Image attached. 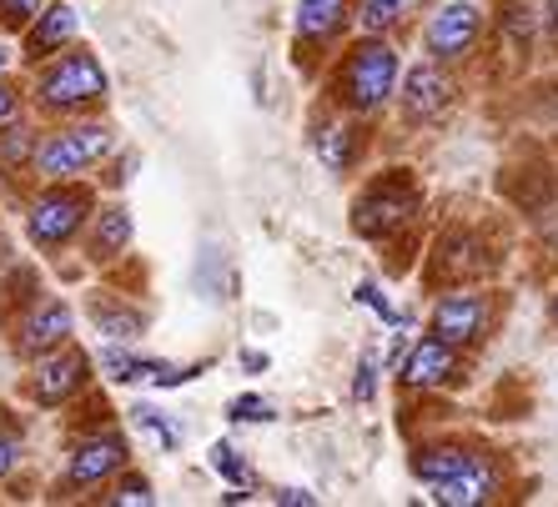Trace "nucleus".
Wrapping results in <instances>:
<instances>
[{
	"label": "nucleus",
	"mask_w": 558,
	"mask_h": 507,
	"mask_svg": "<svg viewBox=\"0 0 558 507\" xmlns=\"http://www.w3.org/2000/svg\"><path fill=\"white\" fill-rule=\"evenodd\" d=\"M332 96L357 116H367V111H377V106H388L398 96V51L388 46V36H367L342 55L338 76H332Z\"/></svg>",
	"instance_id": "obj_1"
},
{
	"label": "nucleus",
	"mask_w": 558,
	"mask_h": 507,
	"mask_svg": "<svg viewBox=\"0 0 558 507\" xmlns=\"http://www.w3.org/2000/svg\"><path fill=\"white\" fill-rule=\"evenodd\" d=\"M106 96V71L86 46H65L46 61L36 76V106L40 111H81Z\"/></svg>",
	"instance_id": "obj_2"
},
{
	"label": "nucleus",
	"mask_w": 558,
	"mask_h": 507,
	"mask_svg": "<svg viewBox=\"0 0 558 507\" xmlns=\"http://www.w3.org/2000/svg\"><path fill=\"white\" fill-rule=\"evenodd\" d=\"M106 151H111V131L101 121H86V126H65L56 136H46V141H36L31 171L46 176V182H71L81 171H92Z\"/></svg>",
	"instance_id": "obj_3"
},
{
	"label": "nucleus",
	"mask_w": 558,
	"mask_h": 507,
	"mask_svg": "<svg viewBox=\"0 0 558 507\" xmlns=\"http://www.w3.org/2000/svg\"><path fill=\"white\" fill-rule=\"evenodd\" d=\"M92 217V191H81V186H65V182H51V191L36 196V207H31V242L46 251H61L76 242V232L86 226Z\"/></svg>",
	"instance_id": "obj_4"
},
{
	"label": "nucleus",
	"mask_w": 558,
	"mask_h": 507,
	"mask_svg": "<svg viewBox=\"0 0 558 507\" xmlns=\"http://www.w3.org/2000/svg\"><path fill=\"white\" fill-rule=\"evenodd\" d=\"M483 36V11L473 0H438V11L423 26V46L433 61H463Z\"/></svg>",
	"instance_id": "obj_5"
},
{
	"label": "nucleus",
	"mask_w": 558,
	"mask_h": 507,
	"mask_svg": "<svg viewBox=\"0 0 558 507\" xmlns=\"http://www.w3.org/2000/svg\"><path fill=\"white\" fill-rule=\"evenodd\" d=\"M413 211H417V191L403 182V176H392V182H377L373 191L357 201L352 226L363 236H392L398 226L413 222Z\"/></svg>",
	"instance_id": "obj_6"
},
{
	"label": "nucleus",
	"mask_w": 558,
	"mask_h": 507,
	"mask_svg": "<svg viewBox=\"0 0 558 507\" xmlns=\"http://www.w3.org/2000/svg\"><path fill=\"white\" fill-rule=\"evenodd\" d=\"M433 337H442L448 347H478L488 337V297L483 292H448L433 307Z\"/></svg>",
	"instance_id": "obj_7"
},
{
	"label": "nucleus",
	"mask_w": 558,
	"mask_h": 507,
	"mask_svg": "<svg viewBox=\"0 0 558 507\" xmlns=\"http://www.w3.org/2000/svg\"><path fill=\"white\" fill-rule=\"evenodd\" d=\"M86 372H92V357H86V351H76V347L46 351L36 367V378H31V397H36L40 407L71 403V397L86 387Z\"/></svg>",
	"instance_id": "obj_8"
},
{
	"label": "nucleus",
	"mask_w": 558,
	"mask_h": 507,
	"mask_svg": "<svg viewBox=\"0 0 558 507\" xmlns=\"http://www.w3.org/2000/svg\"><path fill=\"white\" fill-rule=\"evenodd\" d=\"M398 101H403V116L413 121V126H423V121L442 116L448 111V101H453V76L442 71V61H417L413 71L403 76V91H398Z\"/></svg>",
	"instance_id": "obj_9"
},
{
	"label": "nucleus",
	"mask_w": 558,
	"mask_h": 507,
	"mask_svg": "<svg viewBox=\"0 0 558 507\" xmlns=\"http://www.w3.org/2000/svg\"><path fill=\"white\" fill-rule=\"evenodd\" d=\"M498 487H504L498 462L488 453H473L463 468L453 472V478L433 482V497H438L442 507H483V503H494V497H498Z\"/></svg>",
	"instance_id": "obj_10"
},
{
	"label": "nucleus",
	"mask_w": 558,
	"mask_h": 507,
	"mask_svg": "<svg viewBox=\"0 0 558 507\" xmlns=\"http://www.w3.org/2000/svg\"><path fill=\"white\" fill-rule=\"evenodd\" d=\"M117 468H126V437H121V432H101V437L76 443V453H71V462H65V482L92 487V482L111 478Z\"/></svg>",
	"instance_id": "obj_11"
},
{
	"label": "nucleus",
	"mask_w": 558,
	"mask_h": 507,
	"mask_svg": "<svg viewBox=\"0 0 558 507\" xmlns=\"http://www.w3.org/2000/svg\"><path fill=\"white\" fill-rule=\"evenodd\" d=\"M458 347H448L442 337H423L413 351H408V362L398 378L408 382V387H442V382H458Z\"/></svg>",
	"instance_id": "obj_12"
},
{
	"label": "nucleus",
	"mask_w": 558,
	"mask_h": 507,
	"mask_svg": "<svg viewBox=\"0 0 558 507\" xmlns=\"http://www.w3.org/2000/svg\"><path fill=\"white\" fill-rule=\"evenodd\" d=\"M71 40H76V11H71L65 0H51V5H40V15L31 21L26 55L31 61H51V55L65 51Z\"/></svg>",
	"instance_id": "obj_13"
},
{
	"label": "nucleus",
	"mask_w": 558,
	"mask_h": 507,
	"mask_svg": "<svg viewBox=\"0 0 558 507\" xmlns=\"http://www.w3.org/2000/svg\"><path fill=\"white\" fill-rule=\"evenodd\" d=\"M65 337H71V307L46 297L36 312L26 317V326H21V351H26V357H46V351L65 347Z\"/></svg>",
	"instance_id": "obj_14"
},
{
	"label": "nucleus",
	"mask_w": 558,
	"mask_h": 507,
	"mask_svg": "<svg viewBox=\"0 0 558 507\" xmlns=\"http://www.w3.org/2000/svg\"><path fill=\"white\" fill-rule=\"evenodd\" d=\"M352 21V0H298V46H332Z\"/></svg>",
	"instance_id": "obj_15"
},
{
	"label": "nucleus",
	"mask_w": 558,
	"mask_h": 507,
	"mask_svg": "<svg viewBox=\"0 0 558 507\" xmlns=\"http://www.w3.org/2000/svg\"><path fill=\"white\" fill-rule=\"evenodd\" d=\"M468 457H473L468 447H417V453H413V478L433 487V482L453 478V472L463 468Z\"/></svg>",
	"instance_id": "obj_16"
},
{
	"label": "nucleus",
	"mask_w": 558,
	"mask_h": 507,
	"mask_svg": "<svg viewBox=\"0 0 558 507\" xmlns=\"http://www.w3.org/2000/svg\"><path fill=\"white\" fill-rule=\"evenodd\" d=\"M131 242V217L121 207H106L101 217H96V236H92V257L96 261H111L121 247Z\"/></svg>",
	"instance_id": "obj_17"
},
{
	"label": "nucleus",
	"mask_w": 558,
	"mask_h": 507,
	"mask_svg": "<svg viewBox=\"0 0 558 507\" xmlns=\"http://www.w3.org/2000/svg\"><path fill=\"white\" fill-rule=\"evenodd\" d=\"M92 322H96V332H106L111 342H131V337H142V326H146V317L136 312V307H117V301H96L92 307Z\"/></svg>",
	"instance_id": "obj_18"
},
{
	"label": "nucleus",
	"mask_w": 558,
	"mask_h": 507,
	"mask_svg": "<svg viewBox=\"0 0 558 507\" xmlns=\"http://www.w3.org/2000/svg\"><path fill=\"white\" fill-rule=\"evenodd\" d=\"M408 11H413V0H363L357 5V26H363V36H388V30H398L408 21Z\"/></svg>",
	"instance_id": "obj_19"
},
{
	"label": "nucleus",
	"mask_w": 558,
	"mask_h": 507,
	"mask_svg": "<svg viewBox=\"0 0 558 507\" xmlns=\"http://www.w3.org/2000/svg\"><path fill=\"white\" fill-rule=\"evenodd\" d=\"M31 157H36V136H31V126H21V121H5V131H0V176L26 171Z\"/></svg>",
	"instance_id": "obj_20"
},
{
	"label": "nucleus",
	"mask_w": 558,
	"mask_h": 507,
	"mask_svg": "<svg viewBox=\"0 0 558 507\" xmlns=\"http://www.w3.org/2000/svg\"><path fill=\"white\" fill-rule=\"evenodd\" d=\"M317 157H323L327 171H348L352 157H357V131L348 121H332V126L317 136Z\"/></svg>",
	"instance_id": "obj_21"
},
{
	"label": "nucleus",
	"mask_w": 558,
	"mask_h": 507,
	"mask_svg": "<svg viewBox=\"0 0 558 507\" xmlns=\"http://www.w3.org/2000/svg\"><path fill=\"white\" fill-rule=\"evenodd\" d=\"M211 462H217V472H221L227 482H232V487H247V482H252L247 462H242V457H232V447H227V443L211 447Z\"/></svg>",
	"instance_id": "obj_22"
},
{
	"label": "nucleus",
	"mask_w": 558,
	"mask_h": 507,
	"mask_svg": "<svg viewBox=\"0 0 558 507\" xmlns=\"http://www.w3.org/2000/svg\"><path fill=\"white\" fill-rule=\"evenodd\" d=\"M131 422H136V428H146L156 437V443L161 447H177V428H171L167 417H156L151 407H131Z\"/></svg>",
	"instance_id": "obj_23"
},
{
	"label": "nucleus",
	"mask_w": 558,
	"mask_h": 507,
	"mask_svg": "<svg viewBox=\"0 0 558 507\" xmlns=\"http://www.w3.org/2000/svg\"><path fill=\"white\" fill-rule=\"evenodd\" d=\"M40 5H46V0H0V21H5V26H31L40 15Z\"/></svg>",
	"instance_id": "obj_24"
},
{
	"label": "nucleus",
	"mask_w": 558,
	"mask_h": 507,
	"mask_svg": "<svg viewBox=\"0 0 558 507\" xmlns=\"http://www.w3.org/2000/svg\"><path fill=\"white\" fill-rule=\"evenodd\" d=\"M111 503H136V507H151L156 497H151V487H146V478H126L117 487V493H111Z\"/></svg>",
	"instance_id": "obj_25"
},
{
	"label": "nucleus",
	"mask_w": 558,
	"mask_h": 507,
	"mask_svg": "<svg viewBox=\"0 0 558 507\" xmlns=\"http://www.w3.org/2000/svg\"><path fill=\"white\" fill-rule=\"evenodd\" d=\"M232 417L236 422H267V417H272V403H262V397H236Z\"/></svg>",
	"instance_id": "obj_26"
},
{
	"label": "nucleus",
	"mask_w": 558,
	"mask_h": 507,
	"mask_svg": "<svg viewBox=\"0 0 558 507\" xmlns=\"http://www.w3.org/2000/svg\"><path fill=\"white\" fill-rule=\"evenodd\" d=\"M373 372H377L373 362L357 367V382H352V397H357V403H367V397H373Z\"/></svg>",
	"instance_id": "obj_27"
},
{
	"label": "nucleus",
	"mask_w": 558,
	"mask_h": 507,
	"mask_svg": "<svg viewBox=\"0 0 558 507\" xmlns=\"http://www.w3.org/2000/svg\"><path fill=\"white\" fill-rule=\"evenodd\" d=\"M15 453H21V443H15L11 432H0V478L15 468Z\"/></svg>",
	"instance_id": "obj_28"
},
{
	"label": "nucleus",
	"mask_w": 558,
	"mask_h": 507,
	"mask_svg": "<svg viewBox=\"0 0 558 507\" xmlns=\"http://www.w3.org/2000/svg\"><path fill=\"white\" fill-rule=\"evenodd\" d=\"M277 503H282V507H312L317 497H312L307 487H282V493H277Z\"/></svg>",
	"instance_id": "obj_29"
},
{
	"label": "nucleus",
	"mask_w": 558,
	"mask_h": 507,
	"mask_svg": "<svg viewBox=\"0 0 558 507\" xmlns=\"http://www.w3.org/2000/svg\"><path fill=\"white\" fill-rule=\"evenodd\" d=\"M15 111H21V96H15L11 86H0V121H11Z\"/></svg>",
	"instance_id": "obj_30"
},
{
	"label": "nucleus",
	"mask_w": 558,
	"mask_h": 507,
	"mask_svg": "<svg viewBox=\"0 0 558 507\" xmlns=\"http://www.w3.org/2000/svg\"><path fill=\"white\" fill-rule=\"evenodd\" d=\"M5 61H11V55H5V46H0V76H5Z\"/></svg>",
	"instance_id": "obj_31"
},
{
	"label": "nucleus",
	"mask_w": 558,
	"mask_h": 507,
	"mask_svg": "<svg viewBox=\"0 0 558 507\" xmlns=\"http://www.w3.org/2000/svg\"><path fill=\"white\" fill-rule=\"evenodd\" d=\"M554 322H558V297H554Z\"/></svg>",
	"instance_id": "obj_32"
},
{
	"label": "nucleus",
	"mask_w": 558,
	"mask_h": 507,
	"mask_svg": "<svg viewBox=\"0 0 558 507\" xmlns=\"http://www.w3.org/2000/svg\"><path fill=\"white\" fill-rule=\"evenodd\" d=\"M433 5H438V0H433Z\"/></svg>",
	"instance_id": "obj_33"
}]
</instances>
